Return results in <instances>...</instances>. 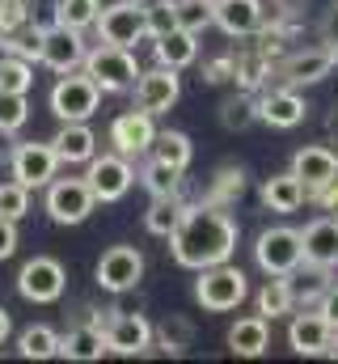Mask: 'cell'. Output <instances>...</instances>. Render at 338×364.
Segmentation results:
<instances>
[{"instance_id": "1", "label": "cell", "mask_w": 338, "mask_h": 364, "mask_svg": "<svg viewBox=\"0 0 338 364\" xmlns=\"http://www.w3.org/2000/svg\"><path fill=\"white\" fill-rule=\"evenodd\" d=\"M169 250L173 263L186 272H203L216 263H229L237 250V220L229 216V208L216 203H186L178 229L169 233Z\"/></svg>"}, {"instance_id": "2", "label": "cell", "mask_w": 338, "mask_h": 364, "mask_svg": "<svg viewBox=\"0 0 338 364\" xmlns=\"http://www.w3.org/2000/svg\"><path fill=\"white\" fill-rule=\"evenodd\" d=\"M246 296H250V279H246L241 267H233V263L203 267L199 279H195V301H199L207 314H229V309H237Z\"/></svg>"}, {"instance_id": "3", "label": "cell", "mask_w": 338, "mask_h": 364, "mask_svg": "<svg viewBox=\"0 0 338 364\" xmlns=\"http://www.w3.org/2000/svg\"><path fill=\"white\" fill-rule=\"evenodd\" d=\"M81 68L97 81V90L102 93L136 90V77H140V64H136L131 47H114V43H97L93 51H84Z\"/></svg>"}, {"instance_id": "4", "label": "cell", "mask_w": 338, "mask_h": 364, "mask_svg": "<svg viewBox=\"0 0 338 364\" xmlns=\"http://www.w3.org/2000/svg\"><path fill=\"white\" fill-rule=\"evenodd\" d=\"M102 90L89 73H60V81L51 85V114L60 123H89V114L97 110Z\"/></svg>"}, {"instance_id": "5", "label": "cell", "mask_w": 338, "mask_h": 364, "mask_svg": "<svg viewBox=\"0 0 338 364\" xmlns=\"http://www.w3.org/2000/svg\"><path fill=\"white\" fill-rule=\"evenodd\" d=\"M93 30H97L102 43H114V47H131V51H136V43L148 38L144 4H140V0H114V4H102Z\"/></svg>"}, {"instance_id": "6", "label": "cell", "mask_w": 338, "mask_h": 364, "mask_svg": "<svg viewBox=\"0 0 338 364\" xmlns=\"http://www.w3.org/2000/svg\"><path fill=\"white\" fill-rule=\"evenodd\" d=\"M254 263L266 275H292L305 263V246H300V233L288 229V225H275V229H262L258 242H254Z\"/></svg>"}, {"instance_id": "7", "label": "cell", "mask_w": 338, "mask_h": 364, "mask_svg": "<svg viewBox=\"0 0 338 364\" xmlns=\"http://www.w3.org/2000/svg\"><path fill=\"white\" fill-rule=\"evenodd\" d=\"M64 288H68V272H64V263L51 259V255H34V259L21 263V272H17V292H21V301H30V305H51V301L64 296Z\"/></svg>"}, {"instance_id": "8", "label": "cell", "mask_w": 338, "mask_h": 364, "mask_svg": "<svg viewBox=\"0 0 338 364\" xmlns=\"http://www.w3.org/2000/svg\"><path fill=\"white\" fill-rule=\"evenodd\" d=\"M84 182H89V191H93L97 203H119L131 191L136 170H131V161L123 153H102V157L93 153L89 157V170H84Z\"/></svg>"}, {"instance_id": "9", "label": "cell", "mask_w": 338, "mask_h": 364, "mask_svg": "<svg viewBox=\"0 0 338 364\" xmlns=\"http://www.w3.org/2000/svg\"><path fill=\"white\" fill-rule=\"evenodd\" d=\"M97 199L84 178H51L47 182V216L55 225H84L93 216Z\"/></svg>"}, {"instance_id": "10", "label": "cell", "mask_w": 338, "mask_h": 364, "mask_svg": "<svg viewBox=\"0 0 338 364\" xmlns=\"http://www.w3.org/2000/svg\"><path fill=\"white\" fill-rule=\"evenodd\" d=\"M84 51H89V47H84L81 30H72V26L51 21L47 30H38V64H47L51 73H72V68H81Z\"/></svg>"}, {"instance_id": "11", "label": "cell", "mask_w": 338, "mask_h": 364, "mask_svg": "<svg viewBox=\"0 0 338 364\" xmlns=\"http://www.w3.org/2000/svg\"><path fill=\"white\" fill-rule=\"evenodd\" d=\"M9 170H13L17 182H26L30 191H38V186H47L60 174V157H55L51 140H21V144H13Z\"/></svg>"}, {"instance_id": "12", "label": "cell", "mask_w": 338, "mask_h": 364, "mask_svg": "<svg viewBox=\"0 0 338 364\" xmlns=\"http://www.w3.org/2000/svg\"><path fill=\"white\" fill-rule=\"evenodd\" d=\"M102 331H106V352H114V356H144L153 348V322L140 314L110 309Z\"/></svg>"}, {"instance_id": "13", "label": "cell", "mask_w": 338, "mask_h": 364, "mask_svg": "<svg viewBox=\"0 0 338 364\" xmlns=\"http://www.w3.org/2000/svg\"><path fill=\"white\" fill-rule=\"evenodd\" d=\"M97 284L106 288V292H131L140 279H144V255L136 250V246H110L102 259H97Z\"/></svg>"}, {"instance_id": "14", "label": "cell", "mask_w": 338, "mask_h": 364, "mask_svg": "<svg viewBox=\"0 0 338 364\" xmlns=\"http://www.w3.org/2000/svg\"><path fill=\"white\" fill-rule=\"evenodd\" d=\"M153 140H157V123H153V114L140 110V106L123 110V114L110 123V144H114V153H123L127 161H131V157H144V153L153 149Z\"/></svg>"}, {"instance_id": "15", "label": "cell", "mask_w": 338, "mask_h": 364, "mask_svg": "<svg viewBox=\"0 0 338 364\" xmlns=\"http://www.w3.org/2000/svg\"><path fill=\"white\" fill-rule=\"evenodd\" d=\"M334 51L322 43V47H305V51H292L283 64H279V81L283 85H292V90H300V85H317V81H326L330 73H334Z\"/></svg>"}, {"instance_id": "16", "label": "cell", "mask_w": 338, "mask_h": 364, "mask_svg": "<svg viewBox=\"0 0 338 364\" xmlns=\"http://www.w3.org/2000/svg\"><path fill=\"white\" fill-rule=\"evenodd\" d=\"M178 97H182V81H178V73L165 68V64H157V68H148V73L136 77V106L148 110L153 119L173 110Z\"/></svg>"}, {"instance_id": "17", "label": "cell", "mask_w": 338, "mask_h": 364, "mask_svg": "<svg viewBox=\"0 0 338 364\" xmlns=\"http://www.w3.org/2000/svg\"><path fill=\"white\" fill-rule=\"evenodd\" d=\"M212 26H220L229 38H250L266 26L262 0H212Z\"/></svg>"}, {"instance_id": "18", "label": "cell", "mask_w": 338, "mask_h": 364, "mask_svg": "<svg viewBox=\"0 0 338 364\" xmlns=\"http://www.w3.org/2000/svg\"><path fill=\"white\" fill-rule=\"evenodd\" d=\"M334 339V326L322 318V309H305L288 322V348L296 356H326Z\"/></svg>"}, {"instance_id": "19", "label": "cell", "mask_w": 338, "mask_h": 364, "mask_svg": "<svg viewBox=\"0 0 338 364\" xmlns=\"http://www.w3.org/2000/svg\"><path fill=\"white\" fill-rule=\"evenodd\" d=\"M292 174L305 182L309 195H317L322 186H330V182L338 178V153L330 144H305V149H296V157H292Z\"/></svg>"}, {"instance_id": "20", "label": "cell", "mask_w": 338, "mask_h": 364, "mask_svg": "<svg viewBox=\"0 0 338 364\" xmlns=\"http://www.w3.org/2000/svg\"><path fill=\"white\" fill-rule=\"evenodd\" d=\"M305 114H309V102L292 90V85L271 90V93L258 97V119H262L266 127H275V132H292V127H300Z\"/></svg>"}, {"instance_id": "21", "label": "cell", "mask_w": 338, "mask_h": 364, "mask_svg": "<svg viewBox=\"0 0 338 364\" xmlns=\"http://www.w3.org/2000/svg\"><path fill=\"white\" fill-rule=\"evenodd\" d=\"M300 246H305V263L334 272L338 267V216H322V220L305 225Z\"/></svg>"}, {"instance_id": "22", "label": "cell", "mask_w": 338, "mask_h": 364, "mask_svg": "<svg viewBox=\"0 0 338 364\" xmlns=\"http://www.w3.org/2000/svg\"><path fill=\"white\" fill-rule=\"evenodd\" d=\"M51 149L60 166H89V157L97 153V136L89 123H60V132L51 136Z\"/></svg>"}, {"instance_id": "23", "label": "cell", "mask_w": 338, "mask_h": 364, "mask_svg": "<svg viewBox=\"0 0 338 364\" xmlns=\"http://www.w3.org/2000/svg\"><path fill=\"white\" fill-rule=\"evenodd\" d=\"M102 352H106L102 322H77V326H68V335H60V356L64 360L89 364V360H102Z\"/></svg>"}, {"instance_id": "24", "label": "cell", "mask_w": 338, "mask_h": 364, "mask_svg": "<svg viewBox=\"0 0 338 364\" xmlns=\"http://www.w3.org/2000/svg\"><path fill=\"white\" fill-rule=\"evenodd\" d=\"M199 34L195 30H182V26H173L165 30L161 38H153V55H157V64H165L173 73H182V68H190L195 60H199V43H195Z\"/></svg>"}, {"instance_id": "25", "label": "cell", "mask_w": 338, "mask_h": 364, "mask_svg": "<svg viewBox=\"0 0 338 364\" xmlns=\"http://www.w3.org/2000/svg\"><path fill=\"white\" fill-rule=\"evenodd\" d=\"M271 348V322L262 314H250V318H237L229 326V352L233 356H262Z\"/></svg>"}, {"instance_id": "26", "label": "cell", "mask_w": 338, "mask_h": 364, "mask_svg": "<svg viewBox=\"0 0 338 364\" xmlns=\"http://www.w3.org/2000/svg\"><path fill=\"white\" fill-rule=\"evenodd\" d=\"M309 199V191H305V182L296 178L292 170H283V174H271V178L262 182V203L271 208V212H296L300 203Z\"/></svg>"}, {"instance_id": "27", "label": "cell", "mask_w": 338, "mask_h": 364, "mask_svg": "<svg viewBox=\"0 0 338 364\" xmlns=\"http://www.w3.org/2000/svg\"><path fill=\"white\" fill-rule=\"evenodd\" d=\"M182 212H186L182 191H173V195H153V203H148V212H144V229H148L153 237H169V233L178 229Z\"/></svg>"}, {"instance_id": "28", "label": "cell", "mask_w": 338, "mask_h": 364, "mask_svg": "<svg viewBox=\"0 0 338 364\" xmlns=\"http://www.w3.org/2000/svg\"><path fill=\"white\" fill-rule=\"evenodd\" d=\"M292 309H296L292 279H288V275H271V279L258 288V314H262L266 322H275V318H288Z\"/></svg>"}, {"instance_id": "29", "label": "cell", "mask_w": 338, "mask_h": 364, "mask_svg": "<svg viewBox=\"0 0 338 364\" xmlns=\"http://www.w3.org/2000/svg\"><path fill=\"white\" fill-rule=\"evenodd\" d=\"M288 279H292V296H296V305L317 309V301H322L326 288H330V267H313V263H305V272L296 267Z\"/></svg>"}, {"instance_id": "30", "label": "cell", "mask_w": 338, "mask_h": 364, "mask_svg": "<svg viewBox=\"0 0 338 364\" xmlns=\"http://www.w3.org/2000/svg\"><path fill=\"white\" fill-rule=\"evenodd\" d=\"M241 191H246V170H241V166H224V170H216V178L207 182V195H203V203L233 208V203L241 199Z\"/></svg>"}, {"instance_id": "31", "label": "cell", "mask_w": 338, "mask_h": 364, "mask_svg": "<svg viewBox=\"0 0 338 364\" xmlns=\"http://www.w3.org/2000/svg\"><path fill=\"white\" fill-rule=\"evenodd\" d=\"M153 157H161L165 166L173 170H182L186 174V166H190V157H195V144H190V136L186 132H157V140H153V149H148Z\"/></svg>"}, {"instance_id": "32", "label": "cell", "mask_w": 338, "mask_h": 364, "mask_svg": "<svg viewBox=\"0 0 338 364\" xmlns=\"http://www.w3.org/2000/svg\"><path fill=\"white\" fill-rule=\"evenodd\" d=\"M17 356H26V360H51V356H60V335L51 326H26L17 335Z\"/></svg>"}, {"instance_id": "33", "label": "cell", "mask_w": 338, "mask_h": 364, "mask_svg": "<svg viewBox=\"0 0 338 364\" xmlns=\"http://www.w3.org/2000/svg\"><path fill=\"white\" fill-rule=\"evenodd\" d=\"M140 182L148 186V195H173V191H182V170H173L161 157L148 153V161H144V170H140Z\"/></svg>"}, {"instance_id": "34", "label": "cell", "mask_w": 338, "mask_h": 364, "mask_svg": "<svg viewBox=\"0 0 338 364\" xmlns=\"http://www.w3.org/2000/svg\"><path fill=\"white\" fill-rule=\"evenodd\" d=\"M30 85H34V64L21 60V55H13V51H4L0 55V90L30 93Z\"/></svg>"}, {"instance_id": "35", "label": "cell", "mask_w": 338, "mask_h": 364, "mask_svg": "<svg viewBox=\"0 0 338 364\" xmlns=\"http://www.w3.org/2000/svg\"><path fill=\"white\" fill-rule=\"evenodd\" d=\"M102 13V0H55V21L60 26H72V30H89Z\"/></svg>"}, {"instance_id": "36", "label": "cell", "mask_w": 338, "mask_h": 364, "mask_svg": "<svg viewBox=\"0 0 338 364\" xmlns=\"http://www.w3.org/2000/svg\"><path fill=\"white\" fill-rule=\"evenodd\" d=\"M254 119H258V102H254L250 93L224 97V106H220V123H224V132H246Z\"/></svg>"}, {"instance_id": "37", "label": "cell", "mask_w": 338, "mask_h": 364, "mask_svg": "<svg viewBox=\"0 0 338 364\" xmlns=\"http://www.w3.org/2000/svg\"><path fill=\"white\" fill-rule=\"evenodd\" d=\"M173 26L203 34L212 26V0H173Z\"/></svg>"}, {"instance_id": "38", "label": "cell", "mask_w": 338, "mask_h": 364, "mask_svg": "<svg viewBox=\"0 0 338 364\" xmlns=\"http://www.w3.org/2000/svg\"><path fill=\"white\" fill-rule=\"evenodd\" d=\"M26 212H30V186L17 178L0 182V216L4 220H21Z\"/></svg>"}, {"instance_id": "39", "label": "cell", "mask_w": 338, "mask_h": 364, "mask_svg": "<svg viewBox=\"0 0 338 364\" xmlns=\"http://www.w3.org/2000/svg\"><path fill=\"white\" fill-rule=\"evenodd\" d=\"M26 119H30V102H26V93L0 90V127H4V132H21Z\"/></svg>"}, {"instance_id": "40", "label": "cell", "mask_w": 338, "mask_h": 364, "mask_svg": "<svg viewBox=\"0 0 338 364\" xmlns=\"http://www.w3.org/2000/svg\"><path fill=\"white\" fill-rule=\"evenodd\" d=\"M190 339H195V326L186 318H169L161 326V352H169V356H182L190 348Z\"/></svg>"}, {"instance_id": "41", "label": "cell", "mask_w": 338, "mask_h": 364, "mask_svg": "<svg viewBox=\"0 0 338 364\" xmlns=\"http://www.w3.org/2000/svg\"><path fill=\"white\" fill-rule=\"evenodd\" d=\"M26 26H34V21H30V9H26V0H0V38H9V34H21Z\"/></svg>"}, {"instance_id": "42", "label": "cell", "mask_w": 338, "mask_h": 364, "mask_svg": "<svg viewBox=\"0 0 338 364\" xmlns=\"http://www.w3.org/2000/svg\"><path fill=\"white\" fill-rule=\"evenodd\" d=\"M317 38L334 51L338 47V4H330L326 13H322V21H317Z\"/></svg>"}, {"instance_id": "43", "label": "cell", "mask_w": 338, "mask_h": 364, "mask_svg": "<svg viewBox=\"0 0 338 364\" xmlns=\"http://www.w3.org/2000/svg\"><path fill=\"white\" fill-rule=\"evenodd\" d=\"M13 250H17V220H4L0 216V263L13 259Z\"/></svg>"}, {"instance_id": "44", "label": "cell", "mask_w": 338, "mask_h": 364, "mask_svg": "<svg viewBox=\"0 0 338 364\" xmlns=\"http://www.w3.org/2000/svg\"><path fill=\"white\" fill-rule=\"evenodd\" d=\"M317 309H322V318H326V322L338 331V284H330V288H326V296L317 301Z\"/></svg>"}, {"instance_id": "45", "label": "cell", "mask_w": 338, "mask_h": 364, "mask_svg": "<svg viewBox=\"0 0 338 364\" xmlns=\"http://www.w3.org/2000/svg\"><path fill=\"white\" fill-rule=\"evenodd\" d=\"M313 199H317V203H322V208H326L330 216H338V178L330 182V186H322V191H317Z\"/></svg>"}, {"instance_id": "46", "label": "cell", "mask_w": 338, "mask_h": 364, "mask_svg": "<svg viewBox=\"0 0 338 364\" xmlns=\"http://www.w3.org/2000/svg\"><path fill=\"white\" fill-rule=\"evenodd\" d=\"M9 136H13V132H4V127H0V166L13 157V140H9Z\"/></svg>"}, {"instance_id": "47", "label": "cell", "mask_w": 338, "mask_h": 364, "mask_svg": "<svg viewBox=\"0 0 338 364\" xmlns=\"http://www.w3.org/2000/svg\"><path fill=\"white\" fill-rule=\"evenodd\" d=\"M9 335H13V318H9V309L0 305V343H4Z\"/></svg>"}, {"instance_id": "48", "label": "cell", "mask_w": 338, "mask_h": 364, "mask_svg": "<svg viewBox=\"0 0 338 364\" xmlns=\"http://www.w3.org/2000/svg\"><path fill=\"white\" fill-rule=\"evenodd\" d=\"M326 136H330V144H338V106L330 110V119H326Z\"/></svg>"}, {"instance_id": "49", "label": "cell", "mask_w": 338, "mask_h": 364, "mask_svg": "<svg viewBox=\"0 0 338 364\" xmlns=\"http://www.w3.org/2000/svg\"><path fill=\"white\" fill-rule=\"evenodd\" d=\"M326 356H334L338 360V331H334V339H330V352H326Z\"/></svg>"}, {"instance_id": "50", "label": "cell", "mask_w": 338, "mask_h": 364, "mask_svg": "<svg viewBox=\"0 0 338 364\" xmlns=\"http://www.w3.org/2000/svg\"><path fill=\"white\" fill-rule=\"evenodd\" d=\"M140 4H153V0H140Z\"/></svg>"}, {"instance_id": "51", "label": "cell", "mask_w": 338, "mask_h": 364, "mask_svg": "<svg viewBox=\"0 0 338 364\" xmlns=\"http://www.w3.org/2000/svg\"><path fill=\"white\" fill-rule=\"evenodd\" d=\"M334 60H338V47H334Z\"/></svg>"}]
</instances>
